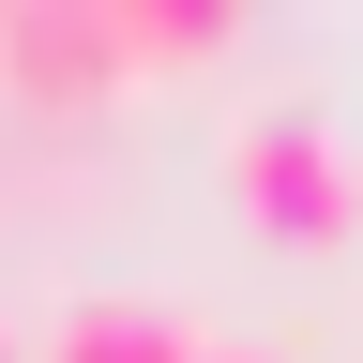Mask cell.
I'll list each match as a JSON object with an SVG mask.
<instances>
[{"label": "cell", "mask_w": 363, "mask_h": 363, "mask_svg": "<svg viewBox=\"0 0 363 363\" xmlns=\"http://www.w3.org/2000/svg\"><path fill=\"white\" fill-rule=\"evenodd\" d=\"M212 363H272V348H212Z\"/></svg>", "instance_id": "5b68a950"}, {"label": "cell", "mask_w": 363, "mask_h": 363, "mask_svg": "<svg viewBox=\"0 0 363 363\" xmlns=\"http://www.w3.org/2000/svg\"><path fill=\"white\" fill-rule=\"evenodd\" d=\"M227 197H242L257 242L333 257L348 227H363V152H348L318 106H242V121H227Z\"/></svg>", "instance_id": "6da1fadb"}, {"label": "cell", "mask_w": 363, "mask_h": 363, "mask_svg": "<svg viewBox=\"0 0 363 363\" xmlns=\"http://www.w3.org/2000/svg\"><path fill=\"white\" fill-rule=\"evenodd\" d=\"M121 91H136V61H121L106 0H91V16H61V0H16V16H0V106L16 121H91L106 136Z\"/></svg>", "instance_id": "7a4b0ae2"}, {"label": "cell", "mask_w": 363, "mask_h": 363, "mask_svg": "<svg viewBox=\"0 0 363 363\" xmlns=\"http://www.w3.org/2000/svg\"><path fill=\"white\" fill-rule=\"evenodd\" d=\"M0 363H16V333H0Z\"/></svg>", "instance_id": "8992f818"}, {"label": "cell", "mask_w": 363, "mask_h": 363, "mask_svg": "<svg viewBox=\"0 0 363 363\" xmlns=\"http://www.w3.org/2000/svg\"><path fill=\"white\" fill-rule=\"evenodd\" d=\"M91 182H106V136H91V121H16V106H0V212H16V227L76 212Z\"/></svg>", "instance_id": "277c9868"}, {"label": "cell", "mask_w": 363, "mask_h": 363, "mask_svg": "<svg viewBox=\"0 0 363 363\" xmlns=\"http://www.w3.org/2000/svg\"><path fill=\"white\" fill-rule=\"evenodd\" d=\"M30 363H212V333L182 303H152V288H76L30 333Z\"/></svg>", "instance_id": "3957f363"}]
</instances>
